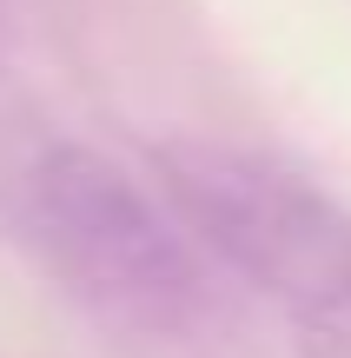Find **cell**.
<instances>
[{"label": "cell", "mask_w": 351, "mask_h": 358, "mask_svg": "<svg viewBox=\"0 0 351 358\" xmlns=\"http://www.w3.org/2000/svg\"><path fill=\"white\" fill-rule=\"evenodd\" d=\"M7 226L20 252L106 325L172 338L212 306L186 226L93 146H33L7 179Z\"/></svg>", "instance_id": "6da1fadb"}, {"label": "cell", "mask_w": 351, "mask_h": 358, "mask_svg": "<svg viewBox=\"0 0 351 358\" xmlns=\"http://www.w3.org/2000/svg\"><path fill=\"white\" fill-rule=\"evenodd\" d=\"M166 199L206 252H219L239 279L292 306L325 352H351V219L305 186L239 146L179 140L159 153Z\"/></svg>", "instance_id": "7a4b0ae2"}]
</instances>
